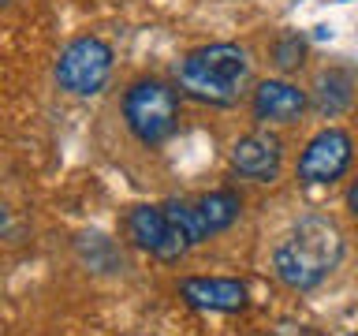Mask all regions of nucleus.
Here are the masks:
<instances>
[{"label":"nucleus","instance_id":"f257e3e1","mask_svg":"<svg viewBox=\"0 0 358 336\" xmlns=\"http://www.w3.org/2000/svg\"><path fill=\"white\" fill-rule=\"evenodd\" d=\"M343 258V235L329 217H302L273 254V269L287 288L310 291L332 276Z\"/></svg>","mask_w":358,"mask_h":336},{"label":"nucleus","instance_id":"39448f33","mask_svg":"<svg viewBox=\"0 0 358 336\" xmlns=\"http://www.w3.org/2000/svg\"><path fill=\"white\" fill-rule=\"evenodd\" d=\"M112 75V49L101 38H75L56 60V83L75 97L101 94Z\"/></svg>","mask_w":358,"mask_h":336},{"label":"nucleus","instance_id":"4468645a","mask_svg":"<svg viewBox=\"0 0 358 336\" xmlns=\"http://www.w3.org/2000/svg\"><path fill=\"white\" fill-rule=\"evenodd\" d=\"M355 336H358V332H355Z\"/></svg>","mask_w":358,"mask_h":336},{"label":"nucleus","instance_id":"423d86ee","mask_svg":"<svg viewBox=\"0 0 358 336\" xmlns=\"http://www.w3.org/2000/svg\"><path fill=\"white\" fill-rule=\"evenodd\" d=\"M351 134L340 127H324L310 139V146L299 157V183L317 187V183H336L347 164H351Z\"/></svg>","mask_w":358,"mask_h":336},{"label":"nucleus","instance_id":"6e6552de","mask_svg":"<svg viewBox=\"0 0 358 336\" xmlns=\"http://www.w3.org/2000/svg\"><path fill=\"white\" fill-rule=\"evenodd\" d=\"M179 295L190 307L213 310V314H235L246 307V284H239L231 276H187L179 284Z\"/></svg>","mask_w":358,"mask_h":336},{"label":"nucleus","instance_id":"20e7f679","mask_svg":"<svg viewBox=\"0 0 358 336\" xmlns=\"http://www.w3.org/2000/svg\"><path fill=\"white\" fill-rule=\"evenodd\" d=\"M123 120H127V131L142 146H161L176 131V120H179L176 90L161 83V78L131 83L127 94H123Z\"/></svg>","mask_w":358,"mask_h":336},{"label":"nucleus","instance_id":"0eeeda50","mask_svg":"<svg viewBox=\"0 0 358 336\" xmlns=\"http://www.w3.org/2000/svg\"><path fill=\"white\" fill-rule=\"evenodd\" d=\"M231 164L235 172L254 179V183H273L284 164V146L268 131H250L231 146Z\"/></svg>","mask_w":358,"mask_h":336},{"label":"nucleus","instance_id":"9d476101","mask_svg":"<svg viewBox=\"0 0 358 336\" xmlns=\"http://www.w3.org/2000/svg\"><path fill=\"white\" fill-rule=\"evenodd\" d=\"M127 235L153 258H168V217L161 206H134L127 213Z\"/></svg>","mask_w":358,"mask_h":336},{"label":"nucleus","instance_id":"9b49d317","mask_svg":"<svg viewBox=\"0 0 358 336\" xmlns=\"http://www.w3.org/2000/svg\"><path fill=\"white\" fill-rule=\"evenodd\" d=\"M347 101H351V78L343 71H324L317 83V108L336 116V112L347 108Z\"/></svg>","mask_w":358,"mask_h":336},{"label":"nucleus","instance_id":"7ed1b4c3","mask_svg":"<svg viewBox=\"0 0 358 336\" xmlns=\"http://www.w3.org/2000/svg\"><path fill=\"white\" fill-rule=\"evenodd\" d=\"M161 209L168 217V258L164 262H176V258H183L190 246H198L201 239L231 228L243 213V202H239V195H231V190H209V195H201V198L164 202Z\"/></svg>","mask_w":358,"mask_h":336},{"label":"nucleus","instance_id":"ddd939ff","mask_svg":"<svg viewBox=\"0 0 358 336\" xmlns=\"http://www.w3.org/2000/svg\"><path fill=\"white\" fill-rule=\"evenodd\" d=\"M347 206H351V213L358 217V179L351 183V190H347Z\"/></svg>","mask_w":358,"mask_h":336},{"label":"nucleus","instance_id":"f8f14e48","mask_svg":"<svg viewBox=\"0 0 358 336\" xmlns=\"http://www.w3.org/2000/svg\"><path fill=\"white\" fill-rule=\"evenodd\" d=\"M302 56H306V41H302L299 34H284V38L273 45V60H276V67H284V71L299 67Z\"/></svg>","mask_w":358,"mask_h":336},{"label":"nucleus","instance_id":"1a4fd4ad","mask_svg":"<svg viewBox=\"0 0 358 336\" xmlns=\"http://www.w3.org/2000/svg\"><path fill=\"white\" fill-rule=\"evenodd\" d=\"M306 108V94L299 86L284 83V78H268L254 90V116L268 123H291Z\"/></svg>","mask_w":358,"mask_h":336},{"label":"nucleus","instance_id":"f03ea898","mask_svg":"<svg viewBox=\"0 0 358 336\" xmlns=\"http://www.w3.org/2000/svg\"><path fill=\"white\" fill-rule=\"evenodd\" d=\"M179 90L190 94L194 101L206 105H231L243 94L246 78H250V56L246 49L231 41H217V45H201V49L187 52L176 67Z\"/></svg>","mask_w":358,"mask_h":336}]
</instances>
